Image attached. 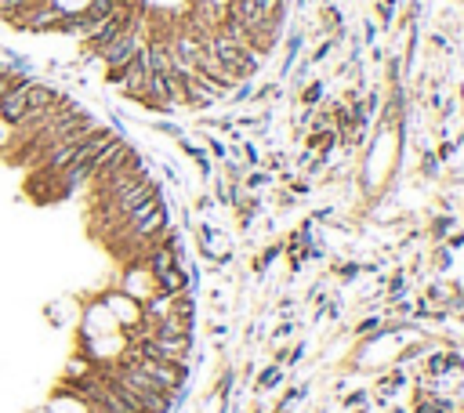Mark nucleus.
Wrapping results in <instances>:
<instances>
[{"instance_id":"obj_17","label":"nucleus","mask_w":464,"mask_h":413,"mask_svg":"<svg viewBox=\"0 0 464 413\" xmlns=\"http://www.w3.org/2000/svg\"><path fill=\"white\" fill-rule=\"evenodd\" d=\"M254 413H268V410H262V406H257V410H254Z\"/></svg>"},{"instance_id":"obj_7","label":"nucleus","mask_w":464,"mask_h":413,"mask_svg":"<svg viewBox=\"0 0 464 413\" xmlns=\"http://www.w3.org/2000/svg\"><path fill=\"white\" fill-rule=\"evenodd\" d=\"M308 352V344L305 341H298V344H294V348H283V352L276 355V363L279 366H294V363H301V355Z\"/></svg>"},{"instance_id":"obj_15","label":"nucleus","mask_w":464,"mask_h":413,"mask_svg":"<svg viewBox=\"0 0 464 413\" xmlns=\"http://www.w3.org/2000/svg\"><path fill=\"white\" fill-rule=\"evenodd\" d=\"M319 95H323V84H312V87H308V91H305V102H308V106H312V102H316Z\"/></svg>"},{"instance_id":"obj_2","label":"nucleus","mask_w":464,"mask_h":413,"mask_svg":"<svg viewBox=\"0 0 464 413\" xmlns=\"http://www.w3.org/2000/svg\"><path fill=\"white\" fill-rule=\"evenodd\" d=\"M196 247L203 254V261L207 265H229L232 254H236V247H232V236H225L222 228H214L207 222H196Z\"/></svg>"},{"instance_id":"obj_10","label":"nucleus","mask_w":464,"mask_h":413,"mask_svg":"<svg viewBox=\"0 0 464 413\" xmlns=\"http://www.w3.org/2000/svg\"><path fill=\"white\" fill-rule=\"evenodd\" d=\"M334 276H338V279H356L359 276V265L356 261H338V265H334Z\"/></svg>"},{"instance_id":"obj_1","label":"nucleus","mask_w":464,"mask_h":413,"mask_svg":"<svg viewBox=\"0 0 464 413\" xmlns=\"http://www.w3.org/2000/svg\"><path fill=\"white\" fill-rule=\"evenodd\" d=\"M146 40H149V33L141 30V19H138V22L131 25V30H124L113 44L102 47L98 55H95V62H98L102 69H106V80H113V76L120 73V69L127 66V62H135V58H138V51L146 47Z\"/></svg>"},{"instance_id":"obj_8","label":"nucleus","mask_w":464,"mask_h":413,"mask_svg":"<svg viewBox=\"0 0 464 413\" xmlns=\"http://www.w3.org/2000/svg\"><path fill=\"white\" fill-rule=\"evenodd\" d=\"M279 254H283V243H272V247H265V254H257V257H254V272H265V268L272 265Z\"/></svg>"},{"instance_id":"obj_3","label":"nucleus","mask_w":464,"mask_h":413,"mask_svg":"<svg viewBox=\"0 0 464 413\" xmlns=\"http://www.w3.org/2000/svg\"><path fill=\"white\" fill-rule=\"evenodd\" d=\"M30 84H33V76H22V80L11 84V91L0 98V123L4 127H19L22 123L25 109H30Z\"/></svg>"},{"instance_id":"obj_14","label":"nucleus","mask_w":464,"mask_h":413,"mask_svg":"<svg viewBox=\"0 0 464 413\" xmlns=\"http://www.w3.org/2000/svg\"><path fill=\"white\" fill-rule=\"evenodd\" d=\"M294 330H298V327H294V322H279V330L272 333V338H276V341H283V338H290Z\"/></svg>"},{"instance_id":"obj_11","label":"nucleus","mask_w":464,"mask_h":413,"mask_svg":"<svg viewBox=\"0 0 464 413\" xmlns=\"http://www.w3.org/2000/svg\"><path fill=\"white\" fill-rule=\"evenodd\" d=\"M403 381H406V377H403V370H395V373H388V377H381L378 384H381V392H395Z\"/></svg>"},{"instance_id":"obj_16","label":"nucleus","mask_w":464,"mask_h":413,"mask_svg":"<svg viewBox=\"0 0 464 413\" xmlns=\"http://www.w3.org/2000/svg\"><path fill=\"white\" fill-rule=\"evenodd\" d=\"M36 413H55V410H51V406H44V410H36Z\"/></svg>"},{"instance_id":"obj_6","label":"nucleus","mask_w":464,"mask_h":413,"mask_svg":"<svg viewBox=\"0 0 464 413\" xmlns=\"http://www.w3.org/2000/svg\"><path fill=\"white\" fill-rule=\"evenodd\" d=\"M283 373H287V366H279V363H272V366H265L262 373H257V392H272L276 384L283 381Z\"/></svg>"},{"instance_id":"obj_5","label":"nucleus","mask_w":464,"mask_h":413,"mask_svg":"<svg viewBox=\"0 0 464 413\" xmlns=\"http://www.w3.org/2000/svg\"><path fill=\"white\" fill-rule=\"evenodd\" d=\"M178 145H182V152L200 167V174L203 178H211V171H214V163H211V152L203 149V145H196V141H189V138H178Z\"/></svg>"},{"instance_id":"obj_12","label":"nucleus","mask_w":464,"mask_h":413,"mask_svg":"<svg viewBox=\"0 0 464 413\" xmlns=\"http://www.w3.org/2000/svg\"><path fill=\"white\" fill-rule=\"evenodd\" d=\"M196 211H200V214H211V211H214V196L200 192V196H196Z\"/></svg>"},{"instance_id":"obj_13","label":"nucleus","mask_w":464,"mask_h":413,"mask_svg":"<svg viewBox=\"0 0 464 413\" xmlns=\"http://www.w3.org/2000/svg\"><path fill=\"white\" fill-rule=\"evenodd\" d=\"M363 403H367V392H352V395H345V406H348V410H359Z\"/></svg>"},{"instance_id":"obj_4","label":"nucleus","mask_w":464,"mask_h":413,"mask_svg":"<svg viewBox=\"0 0 464 413\" xmlns=\"http://www.w3.org/2000/svg\"><path fill=\"white\" fill-rule=\"evenodd\" d=\"M102 301H106V308L113 312V319H116V327H120V330H131V327H138V322L146 319V312H141V301L127 298L124 290L102 294Z\"/></svg>"},{"instance_id":"obj_9","label":"nucleus","mask_w":464,"mask_h":413,"mask_svg":"<svg viewBox=\"0 0 464 413\" xmlns=\"http://www.w3.org/2000/svg\"><path fill=\"white\" fill-rule=\"evenodd\" d=\"M268 182H272V174H268V171H251V178H247L243 185H247L251 192H257V189H265Z\"/></svg>"}]
</instances>
